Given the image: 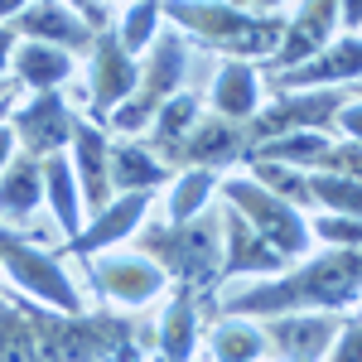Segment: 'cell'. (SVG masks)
Segmentation results:
<instances>
[{
	"label": "cell",
	"mask_w": 362,
	"mask_h": 362,
	"mask_svg": "<svg viewBox=\"0 0 362 362\" xmlns=\"http://www.w3.org/2000/svg\"><path fill=\"white\" fill-rule=\"evenodd\" d=\"M309 237L334 242V247H358L362 227H358V218H348V213H319V218H314V227H309Z\"/></svg>",
	"instance_id": "cell-31"
},
{
	"label": "cell",
	"mask_w": 362,
	"mask_h": 362,
	"mask_svg": "<svg viewBox=\"0 0 362 362\" xmlns=\"http://www.w3.org/2000/svg\"><path fill=\"white\" fill-rule=\"evenodd\" d=\"M285 256L271 251L232 208H223V276H276Z\"/></svg>",
	"instance_id": "cell-17"
},
{
	"label": "cell",
	"mask_w": 362,
	"mask_h": 362,
	"mask_svg": "<svg viewBox=\"0 0 362 362\" xmlns=\"http://www.w3.org/2000/svg\"><path fill=\"white\" fill-rule=\"evenodd\" d=\"M169 179V169L136 140H121L112 150V189L116 194H155Z\"/></svg>",
	"instance_id": "cell-22"
},
{
	"label": "cell",
	"mask_w": 362,
	"mask_h": 362,
	"mask_svg": "<svg viewBox=\"0 0 362 362\" xmlns=\"http://www.w3.org/2000/svg\"><path fill=\"white\" fill-rule=\"evenodd\" d=\"M358 73H362V39L358 34H338L329 49H319L314 58L276 73V92H295V87H353Z\"/></svg>",
	"instance_id": "cell-14"
},
{
	"label": "cell",
	"mask_w": 362,
	"mask_h": 362,
	"mask_svg": "<svg viewBox=\"0 0 362 362\" xmlns=\"http://www.w3.org/2000/svg\"><path fill=\"white\" fill-rule=\"evenodd\" d=\"M92 266V285L112 300V305H126V309H140L150 305L160 290H165V271L155 261H145L140 251H112V256H87Z\"/></svg>",
	"instance_id": "cell-8"
},
{
	"label": "cell",
	"mask_w": 362,
	"mask_h": 362,
	"mask_svg": "<svg viewBox=\"0 0 362 362\" xmlns=\"http://www.w3.org/2000/svg\"><path fill=\"white\" fill-rule=\"evenodd\" d=\"M213 194H218V174H213V169H189V174H179L174 189H169L165 218L169 223H189V218H198V213L208 208Z\"/></svg>",
	"instance_id": "cell-25"
},
{
	"label": "cell",
	"mask_w": 362,
	"mask_h": 362,
	"mask_svg": "<svg viewBox=\"0 0 362 362\" xmlns=\"http://www.w3.org/2000/svg\"><path fill=\"white\" fill-rule=\"evenodd\" d=\"M198 112H203V102H198L194 92H174L169 102H160V112L150 121V145H145V150H160V145L184 140V131L198 121Z\"/></svg>",
	"instance_id": "cell-28"
},
{
	"label": "cell",
	"mask_w": 362,
	"mask_h": 362,
	"mask_svg": "<svg viewBox=\"0 0 362 362\" xmlns=\"http://www.w3.org/2000/svg\"><path fill=\"white\" fill-rule=\"evenodd\" d=\"M251 179L266 189V194H276L280 203H290V208H305L309 203V189H305V169H290V165H271V160H251Z\"/></svg>",
	"instance_id": "cell-30"
},
{
	"label": "cell",
	"mask_w": 362,
	"mask_h": 362,
	"mask_svg": "<svg viewBox=\"0 0 362 362\" xmlns=\"http://www.w3.org/2000/svg\"><path fill=\"white\" fill-rule=\"evenodd\" d=\"M0 362H39V343H34V324L20 300L0 295Z\"/></svg>",
	"instance_id": "cell-24"
},
{
	"label": "cell",
	"mask_w": 362,
	"mask_h": 362,
	"mask_svg": "<svg viewBox=\"0 0 362 362\" xmlns=\"http://www.w3.org/2000/svg\"><path fill=\"white\" fill-rule=\"evenodd\" d=\"M213 112L223 116V121H237V126L261 112V78H256L251 63L223 58V68L213 78Z\"/></svg>",
	"instance_id": "cell-18"
},
{
	"label": "cell",
	"mask_w": 362,
	"mask_h": 362,
	"mask_svg": "<svg viewBox=\"0 0 362 362\" xmlns=\"http://www.w3.org/2000/svg\"><path fill=\"white\" fill-rule=\"evenodd\" d=\"M155 29H160V0H131L126 15H121V25H116V39H121L126 54L136 58L140 49H150Z\"/></svg>",
	"instance_id": "cell-29"
},
{
	"label": "cell",
	"mask_w": 362,
	"mask_h": 362,
	"mask_svg": "<svg viewBox=\"0 0 362 362\" xmlns=\"http://www.w3.org/2000/svg\"><path fill=\"white\" fill-rule=\"evenodd\" d=\"M44 203V160L34 155H10L0 169V213L5 218H29Z\"/></svg>",
	"instance_id": "cell-20"
},
{
	"label": "cell",
	"mask_w": 362,
	"mask_h": 362,
	"mask_svg": "<svg viewBox=\"0 0 362 362\" xmlns=\"http://www.w3.org/2000/svg\"><path fill=\"white\" fill-rule=\"evenodd\" d=\"M15 78L34 92H49V87L68 83L73 78V54H63V49H49V44H15Z\"/></svg>",
	"instance_id": "cell-23"
},
{
	"label": "cell",
	"mask_w": 362,
	"mask_h": 362,
	"mask_svg": "<svg viewBox=\"0 0 362 362\" xmlns=\"http://www.w3.org/2000/svg\"><path fill=\"white\" fill-rule=\"evenodd\" d=\"M362 290L358 247H334L329 256L309 261L290 276H271L227 300L232 319H271V314H305V309H348Z\"/></svg>",
	"instance_id": "cell-1"
},
{
	"label": "cell",
	"mask_w": 362,
	"mask_h": 362,
	"mask_svg": "<svg viewBox=\"0 0 362 362\" xmlns=\"http://www.w3.org/2000/svg\"><path fill=\"white\" fill-rule=\"evenodd\" d=\"M0 266L10 271V280L25 290L34 305L58 309V314H83V295H78V285L68 280V271L58 266V256L39 251L34 242L5 232V227H0Z\"/></svg>",
	"instance_id": "cell-6"
},
{
	"label": "cell",
	"mask_w": 362,
	"mask_h": 362,
	"mask_svg": "<svg viewBox=\"0 0 362 362\" xmlns=\"http://www.w3.org/2000/svg\"><path fill=\"white\" fill-rule=\"evenodd\" d=\"M68 165H73V179H78L83 208L87 213H102V208L112 203V145L102 136V126H87V121L73 126Z\"/></svg>",
	"instance_id": "cell-12"
},
{
	"label": "cell",
	"mask_w": 362,
	"mask_h": 362,
	"mask_svg": "<svg viewBox=\"0 0 362 362\" xmlns=\"http://www.w3.org/2000/svg\"><path fill=\"white\" fill-rule=\"evenodd\" d=\"M140 256L165 276H179L184 290H213L223 276V213H198L189 223H160L140 232Z\"/></svg>",
	"instance_id": "cell-2"
},
{
	"label": "cell",
	"mask_w": 362,
	"mask_h": 362,
	"mask_svg": "<svg viewBox=\"0 0 362 362\" xmlns=\"http://www.w3.org/2000/svg\"><path fill=\"white\" fill-rule=\"evenodd\" d=\"M78 15H83V25L92 29V34H102V29H112V15H107V5L102 0H68Z\"/></svg>",
	"instance_id": "cell-33"
},
{
	"label": "cell",
	"mask_w": 362,
	"mask_h": 362,
	"mask_svg": "<svg viewBox=\"0 0 362 362\" xmlns=\"http://www.w3.org/2000/svg\"><path fill=\"white\" fill-rule=\"evenodd\" d=\"M334 29H338V0H305L300 15L285 20L280 44H276V54L266 58V68H271V73H285V68L314 58L319 49L334 44Z\"/></svg>",
	"instance_id": "cell-10"
},
{
	"label": "cell",
	"mask_w": 362,
	"mask_h": 362,
	"mask_svg": "<svg viewBox=\"0 0 362 362\" xmlns=\"http://www.w3.org/2000/svg\"><path fill=\"white\" fill-rule=\"evenodd\" d=\"M338 319L334 314H319V309H305V314H271L266 319V353H276L285 362H319L324 348L334 343Z\"/></svg>",
	"instance_id": "cell-11"
},
{
	"label": "cell",
	"mask_w": 362,
	"mask_h": 362,
	"mask_svg": "<svg viewBox=\"0 0 362 362\" xmlns=\"http://www.w3.org/2000/svg\"><path fill=\"white\" fill-rule=\"evenodd\" d=\"M10 155H15V131H10V121H0V169L10 165Z\"/></svg>",
	"instance_id": "cell-35"
},
{
	"label": "cell",
	"mask_w": 362,
	"mask_h": 362,
	"mask_svg": "<svg viewBox=\"0 0 362 362\" xmlns=\"http://www.w3.org/2000/svg\"><path fill=\"white\" fill-rule=\"evenodd\" d=\"M155 348H160V362H189L198 343V295L194 290H174V300L165 305V314L155 319Z\"/></svg>",
	"instance_id": "cell-19"
},
{
	"label": "cell",
	"mask_w": 362,
	"mask_h": 362,
	"mask_svg": "<svg viewBox=\"0 0 362 362\" xmlns=\"http://www.w3.org/2000/svg\"><path fill=\"white\" fill-rule=\"evenodd\" d=\"M160 15H169L189 34H198L208 49L237 54L242 63L247 58L266 63L280 44V29H285L280 15H242V10H232L223 0H160Z\"/></svg>",
	"instance_id": "cell-3"
},
{
	"label": "cell",
	"mask_w": 362,
	"mask_h": 362,
	"mask_svg": "<svg viewBox=\"0 0 362 362\" xmlns=\"http://www.w3.org/2000/svg\"><path fill=\"white\" fill-rule=\"evenodd\" d=\"M73 112H68V102H63V92H39L29 107L15 112L10 121V131H15V145H20V155H34V160H49V155H63L68 150V140H73Z\"/></svg>",
	"instance_id": "cell-9"
},
{
	"label": "cell",
	"mask_w": 362,
	"mask_h": 362,
	"mask_svg": "<svg viewBox=\"0 0 362 362\" xmlns=\"http://www.w3.org/2000/svg\"><path fill=\"white\" fill-rule=\"evenodd\" d=\"M10 29H15V39L25 34L29 44H49V49H63V54L92 49V29L83 25V15L68 0H29L10 20Z\"/></svg>",
	"instance_id": "cell-13"
},
{
	"label": "cell",
	"mask_w": 362,
	"mask_h": 362,
	"mask_svg": "<svg viewBox=\"0 0 362 362\" xmlns=\"http://www.w3.org/2000/svg\"><path fill=\"white\" fill-rule=\"evenodd\" d=\"M348 97H353L348 87H338V92H280L276 107L251 116L247 145L256 150V145H266V140H276V136H290V131H329L334 126V112Z\"/></svg>",
	"instance_id": "cell-7"
},
{
	"label": "cell",
	"mask_w": 362,
	"mask_h": 362,
	"mask_svg": "<svg viewBox=\"0 0 362 362\" xmlns=\"http://www.w3.org/2000/svg\"><path fill=\"white\" fill-rule=\"evenodd\" d=\"M150 44H155V54H145V63H136V92L116 112H107L112 116V131H145L155 121V112H160V102H169L179 92V83H184V68H189L184 34L165 29Z\"/></svg>",
	"instance_id": "cell-4"
},
{
	"label": "cell",
	"mask_w": 362,
	"mask_h": 362,
	"mask_svg": "<svg viewBox=\"0 0 362 362\" xmlns=\"http://www.w3.org/2000/svg\"><path fill=\"white\" fill-rule=\"evenodd\" d=\"M324 362H362V324L358 319H338V334L324 348Z\"/></svg>",
	"instance_id": "cell-32"
},
{
	"label": "cell",
	"mask_w": 362,
	"mask_h": 362,
	"mask_svg": "<svg viewBox=\"0 0 362 362\" xmlns=\"http://www.w3.org/2000/svg\"><path fill=\"white\" fill-rule=\"evenodd\" d=\"M223 5H232V10H242V15H271L280 0H223Z\"/></svg>",
	"instance_id": "cell-34"
},
{
	"label": "cell",
	"mask_w": 362,
	"mask_h": 362,
	"mask_svg": "<svg viewBox=\"0 0 362 362\" xmlns=\"http://www.w3.org/2000/svg\"><path fill=\"white\" fill-rule=\"evenodd\" d=\"M92 116L97 121H107L116 102H126L131 92H136V58L121 49V39H116V29H102V34H92Z\"/></svg>",
	"instance_id": "cell-15"
},
{
	"label": "cell",
	"mask_w": 362,
	"mask_h": 362,
	"mask_svg": "<svg viewBox=\"0 0 362 362\" xmlns=\"http://www.w3.org/2000/svg\"><path fill=\"white\" fill-rule=\"evenodd\" d=\"M44 198H49V208H54L58 232L73 242V237L83 232V198H78V179H73L68 155H49V160H44Z\"/></svg>",
	"instance_id": "cell-21"
},
{
	"label": "cell",
	"mask_w": 362,
	"mask_h": 362,
	"mask_svg": "<svg viewBox=\"0 0 362 362\" xmlns=\"http://www.w3.org/2000/svg\"><path fill=\"white\" fill-rule=\"evenodd\" d=\"M25 5H29V0H0V25H5V20H15Z\"/></svg>",
	"instance_id": "cell-37"
},
{
	"label": "cell",
	"mask_w": 362,
	"mask_h": 362,
	"mask_svg": "<svg viewBox=\"0 0 362 362\" xmlns=\"http://www.w3.org/2000/svg\"><path fill=\"white\" fill-rule=\"evenodd\" d=\"M266 358V338H261V324H247V319H227L213 329V362H261Z\"/></svg>",
	"instance_id": "cell-26"
},
{
	"label": "cell",
	"mask_w": 362,
	"mask_h": 362,
	"mask_svg": "<svg viewBox=\"0 0 362 362\" xmlns=\"http://www.w3.org/2000/svg\"><path fill=\"white\" fill-rule=\"evenodd\" d=\"M305 189H309V203L329 208V213H348L358 218V174H329V169H309L305 174Z\"/></svg>",
	"instance_id": "cell-27"
},
{
	"label": "cell",
	"mask_w": 362,
	"mask_h": 362,
	"mask_svg": "<svg viewBox=\"0 0 362 362\" xmlns=\"http://www.w3.org/2000/svg\"><path fill=\"white\" fill-rule=\"evenodd\" d=\"M218 189H223V198L232 203V213H237L271 251H280L285 261L309 251V223L300 218V208H290V203H280L276 194H266L256 179H218Z\"/></svg>",
	"instance_id": "cell-5"
},
{
	"label": "cell",
	"mask_w": 362,
	"mask_h": 362,
	"mask_svg": "<svg viewBox=\"0 0 362 362\" xmlns=\"http://www.w3.org/2000/svg\"><path fill=\"white\" fill-rule=\"evenodd\" d=\"M150 208H155V194H116L102 213H92V223L68 242V251L83 256V261H87V256H102L107 247L126 242V237L150 218Z\"/></svg>",
	"instance_id": "cell-16"
},
{
	"label": "cell",
	"mask_w": 362,
	"mask_h": 362,
	"mask_svg": "<svg viewBox=\"0 0 362 362\" xmlns=\"http://www.w3.org/2000/svg\"><path fill=\"white\" fill-rule=\"evenodd\" d=\"M10 54H15V29H10V25H0V73L10 68Z\"/></svg>",
	"instance_id": "cell-36"
}]
</instances>
